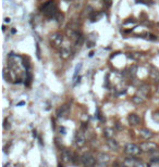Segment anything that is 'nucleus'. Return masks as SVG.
Returning <instances> with one entry per match:
<instances>
[{"instance_id":"28","label":"nucleus","mask_w":159,"mask_h":167,"mask_svg":"<svg viewBox=\"0 0 159 167\" xmlns=\"http://www.w3.org/2000/svg\"><path fill=\"white\" fill-rule=\"evenodd\" d=\"M64 131H65V129H64V127H61V128H60V133H62V135H64Z\"/></svg>"},{"instance_id":"8","label":"nucleus","mask_w":159,"mask_h":167,"mask_svg":"<svg viewBox=\"0 0 159 167\" xmlns=\"http://www.w3.org/2000/svg\"><path fill=\"white\" fill-rule=\"evenodd\" d=\"M61 160L64 163H71L73 161V154L67 149H63L62 152H61Z\"/></svg>"},{"instance_id":"30","label":"nucleus","mask_w":159,"mask_h":167,"mask_svg":"<svg viewBox=\"0 0 159 167\" xmlns=\"http://www.w3.org/2000/svg\"><path fill=\"white\" fill-rule=\"evenodd\" d=\"M5 22H6V23H9V22H10V19H6V20H5Z\"/></svg>"},{"instance_id":"17","label":"nucleus","mask_w":159,"mask_h":167,"mask_svg":"<svg viewBox=\"0 0 159 167\" xmlns=\"http://www.w3.org/2000/svg\"><path fill=\"white\" fill-rule=\"evenodd\" d=\"M32 79H33V76H32V73L30 72V70H27V73H26V80H25V85L30 86L32 82Z\"/></svg>"},{"instance_id":"1","label":"nucleus","mask_w":159,"mask_h":167,"mask_svg":"<svg viewBox=\"0 0 159 167\" xmlns=\"http://www.w3.org/2000/svg\"><path fill=\"white\" fill-rule=\"evenodd\" d=\"M42 11L44 12V14L46 15L47 17L49 19H52L56 16V14L58 13V10H57V4H56V1L54 0H49L45 4H43L42 7Z\"/></svg>"},{"instance_id":"5","label":"nucleus","mask_w":159,"mask_h":167,"mask_svg":"<svg viewBox=\"0 0 159 167\" xmlns=\"http://www.w3.org/2000/svg\"><path fill=\"white\" fill-rule=\"evenodd\" d=\"M70 113V108H69V105L67 104H63L61 105L59 109H58V112H57V115L59 118H67Z\"/></svg>"},{"instance_id":"21","label":"nucleus","mask_w":159,"mask_h":167,"mask_svg":"<svg viewBox=\"0 0 159 167\" xmlns=\"http://www.w3.org/2000/svg\"><path fill=\"white\" fill-rule=\"evenodd\" d=\"M139 90L142 91L143 94H146L148 92V90H149V86H147V85H143L142 87H141V89Z\"/></svg>"},{"instance_id":"7","label":"nucleus","mask_w":159,"mask_h":167,"mask_svg":"<svg viewBox=\"0 0 159 167\" xmlns=\"http://www.w3.org/2000/svg\"><path fill=\"white\" fill-rule=\"evenodd\" d=\"M75 143L79 148H82L85 145L86 143V139L85 136H84V133L82 131H77L76 136H75Z\"/></svg>"},{"instance_id":"11","label":"nucleus","mask_w":159,"mask_h":167,"mask_svg":"<svg viewBox=\"0 0 159 167\" xmlns=\"http://www.w3.org/2000/svg\"><path fill=\"white\" fill-rule=\"evenodd\" d=\"M107 145H108V147H109L110 150L117 151L118 149H119V145H118V142H117L116 140L112 139V138H108V140H107Z\"/></svg>"},{"instance_id":"10","label":"nucleus","mask_w":159,"mask_h":167,"mask_svg":"<svg viewBox=\"0 0 159 167\" xmlns=\"http://www.w3.org/2000/svg\"><path fill=\"white\" fill-rule=\"evenodd\" d=\"M128 121L129 123H130L131 125H133V126H136V125L139 124V122H141V118H139V116L137 115V114H130L128 117Z\"/></svg>"},{"instance_id":"22","label":"nucleus","mask_w":159,"mask_h":167,"mask_svg":"<svg viewBox=\"0 0 159 167\" xmlns=\"http://www.w3.org/2000/svg\"><path fill=\"white\" fill-rule=\"evenodd\" d=\"M55 19H56L58 22H61V21L63 20V14L62 13H60V12H58L57 14H56V16H55Z\"/></svg>"},{"instance_id":"26","label":"nucleus","mask_w":159,"mask_h":167,"mask_svg":"<svg viewBox=\"0 0 159 167\" xmlns=\"http://www.w3.org/2000/svg\"><path fill=\"white\" fill-rule=\"evenodd\" d=\"M104 3H105V6L107 7V8L111 7V0H104Z\"/></svg>"},{"instance_id":"14","label":"nucleus","mask_w":159,"mask_h":167,"mask_svg":"<svg viewBox=\"0 0 159 167\" xmlns=\"http://www.w3.org/2000/svg\"><path fill=\"white\" fill-rule=\"evenodd\" d=\"M136 163H137L136 160L134 159L133 156H130V155H129L128 159H125V162H124L125 165H131V166H135Z\"/></svg>"},{"instance_id":"9","label":"nucleus","mask_w":159,"mask_h":167,"mask_svg":"<svg viewBox=\"0 0 159 167\" xmlns=\"http://www.w3.org/2000/svg\"><path fill=\"white\" fill-rule=\"evenodd\" d=\"M110 161V157H109L108 154H105V153H100L98 154L97 156V162H98V164L100 165H107Z\"/></svg>"},{"instance_id":"31","label":"nucleus","mask_w":159,"mask_h":167,"mask_svg":"<svg viewBox=\"0 0 159 167\" xmlns=\"http://www.w3.org/2000/svg\"><path fill=\"white\" fill-rule=\"evenodd\" d=\"M158 91H159V87H158Z\"/></svg>"},{"instance_id":"3","label":"nucleus","mask_w":159,"mask_h":167,"mask_svg":"<svg viewBox=\"0 0 159 167\" xmlns=\"http://www.w3.org/2000/svg\"><path fill=\"white\" fill-rule=\"evenodd\" d=\"M81 162L85 166H94L95 163H96V160H95L94 156L92 155V153L85 152L83 153L82 156H81Z\"/></svg>"},{"instance_id":"27","label":"nucleus","mask_w":159,"mask_h":167,"mask_svg":"<svg viewBox=\"0 0 159 167\" xmlns=\"http://www.w3.org/2000/svg\"><path fill=\"white\" fill-rule=\"evenodd\" d=\"M151 162L153 163H159V156H154L153 159H151Z\"/></svg>"},{"instance_id":"4","label":"nucleus","mask_w":159,"mask_h":167,"mask_svg":"<svg viewBox=\"0 0 159 167\" xmlns=\"http://www.w3.org/2000/svg\"><path fill=\"white\" fill-rule=\"evenodd\" d=\"M141 147V150L143 152H147V153H154L157 151V145L154 143V142H143L142 145H139Z\"/></svg>"},{"instance_id":"19","label":"nucleus","mask_w":159,"mask_h":167,"mask_svg":"<svg viewBox=\"0 0 159 167\" xmlns=\"http://www.w3.org/2000/svg\"><path fill=\"white\" fill-rule=\"evenodd\" d=\"M69 54H70V51L67 50V49H62V50H61V52H60V55H61L63 59H68Z\"/></svg>"},{"instance_id":"24","label":"nucleus","mask_w":159,"mask_h":167,"mask_svg":"<svg viewBox=\"0 0 159 167\" xmlns=\"http://www.w3.org/2000/svg\"><path fill=\"white\" fill-rule=\"evenodd\" d=\"M36 53H37V58L40 59V49H39V46L38 43H36Z\"/></svg>"},{"instance_id":"12","label":"nucleus","mask_w":159,"mask_h":167,"mask_svg":"<svg viewBox=\"0 0 159 167\" xmlns=\"http://www.w3.org/2000/svg\"><path fill=\"white\" fill-rule=\"evenodd\" d=\"M139 136L144 139H151V137L154 136L153 133H151V130H148V129H141V130L139 131Z\"/></svg>"},{"instance_id":"13","label":"nucleus","mask_w":159,"mask_h":167,"mask_svg":"<svg viewBox=\"0 0 159 167\" xmlns=\"http://www.w3.org/2000/svg\"><path fill=\"white\" fill-rule=\"evenodd\" d=\"M149 75L153 77L154 79H157L159 77V71L158 68L154 67V66H151V72H149Z\"/></svg>"},{"instance_id":"20","label":"nucleus","mask_w":159,"mask_h":167,"mask_svg":"<svg viewBox=\"0 0 159 167\" xmlns=\"http://www.w3.org/2000/svg\"><path fill=\"white\" fill-rule=\"evenodd\" d=\"M81 67H82V63H79L76 66H75V70H74V76H73V80L75 79L77 77V74H79L80 70H81Z\"/></svg>"},{"instance_id":"6","label":"nucleus","mask_w":159,"mask_h":167,"mask_svg":"<svg viewBox=\"0 0 159 167\" xmlns=\"http://www.w3.org/2000/svg\"><path fill=\"white\" fill-rule=\"evenodd\" d=\"M50 40H51V43H52L55 47H59L63 41V37H62V35L59 34V33H55L54 35H51Z\"/></svg>"},{"instance_id":"15","label":"nucleus","mask_w":159,"mask_h":167,"mask_svg":"<svg viewBox=\"0 0 159 167\" xmlns=\"http://www.w3.org/2000/svg\"><path fill=\"white\" fill-rule=\"evenodd\" d=\"M104 135H105V137L107 139L112 138V136H114V130H112L111 128H106L105 130H104Z\"/></svg>"},{"instance_id":"29","label":"nucleus","mask_w":159,"mask_h":167,"mask_svg":"<svg viewBox=\"0 0 159 167\" xmlns=\"http://www.w3.org/2000/svg\"><path fill=\"white\" fill-rule=\"evenodd\" d=\"M93 55H94V52H93V51H92V52H89V57H93Z\"/></svg>"},{"instance_id":"2","label":"nucleus","mask_w":159,"mask_h":167,"mask_svg":"<svg viewBox=\"0 0 159 167\" xmlns=\"http://www.w3.org/2000/svg\"><path fill=\"white\" fill-rule=\"evenodd\" d=\"M141 147L134 145V143H128L124 147V152L130 156H137L141 153Z\"/></svg>"},{"instance_id":"16","label":"nucleus","mask_w":159,"mask_h":167,"mask_svg":"<svg viewBox=\"0 0 159 167\" xmlns=\"http://www.w3.org/2000/svg\"><path fill=\"white\" fill-rule=\"evenodd\" d=\"M132 102H133L134 104H142L143 102H144V99L139 96H134L133 98H132Z\"/></svg>"},{"instance_id":"25","label":"nucleus","mask_w":159,"mask_h":167,"mask_svg":"<svg viewBox=\"0 0 159 167\" xmlns=\"http://www.w3.org/2000/svg\"><path fill=\"white\" fill-rule=\"evenodd\" d=\"M3 127H5V129H7L8 130L9 128H10V123H8V121H5V124H3Z\"/></svg>"},{"instance_id":"23","label":"nucleus","mask_w":159,"mask_h":167,"mask_svg":"<svg viewBox=\"0 0 159 167\" xmlns=\"http://www.w3.org/2000/svg\"><path fill=\"white\" fill-rule=\"evenodd\" d=\"M153 118L156 121V122L159 123V112H155V113L153 114Z\"/></svg>"},{"instance_id":"18","label":"nucleus","mask_w":159,"mask_h":167,"mask_svg":"<svg viewBox=\"0 0 159 167\" xmlns=\"http://www.w3.org/2000/svg\"><path fill=\"white\" fill-rule=\"evenodd\" d=\"M136 71H137V66L132 65L130 67V70H129V75H130L131 77H135V75H136Z\"/></svg>"}]
</instances>
